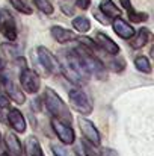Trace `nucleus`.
<instances>
[{
	"label": "nucleus",
	"mask_w": 154,
	"mask_h": 156,
	"mask_svg": "<svg viewBox=\"0 0 154 156\" xmlns=\"http://www.w3.org/2000/svg\"><path fill=\"white\" fill-rule=\"evenodd\" d=\"M57 64H59V71L74 85L83 87L89 82L91 74L86 71L83 67L82 61L73 49H62L57 52Z\"/></svg>",
	"instance_id": "obj_1"
},
{
	"label": "nucleus",
	"mask_w": 154,
	"mask_h": 156,
	"mask_svg": "<svg viewBox=\"0 0 154 156\" xmlns=\"http://www.w3.org/2000/svg\"><path fill=\"white\" fill-rule=\"evenodd\" d=\"M50 124L53 132L56 133V136L59 138V141L62 144L70 146L76 141V133H74V129L71 127V123H67V121H62L57 118H51Z\"/></svg>",
	"instance_id": "obj_8"
},
{
	"label": "nucleus",
	"mask_w": 154,
	"mask_h": 156,
	"mask_svg": "<svg viewBox=\"0 0 154 156\" xmlns=\"http://www.w3.org/2000/svg\"><path fill=\"white\" fill-rule=\"evenodd\" d=\"M150 37H151L150 29H148V27H141L138 32H135V34L132 35L128 46H130L132 49H135V50H139V49H142V47H145V46L148 44Z\"/></svg>",
	"instance_id": "obj_16"
},
{
	"label": "nucleus",
	"mask_w": 154,
	"mask_h": 156,
	"mask_svg": "<svg viewBox=\"0 0 154 156\" xmlns=\"http://www.w3.org/2000/svg\"><path fill=\"white\" fill-rule=\"evenodd\" d=\"M0 88H2L3 93L9 97V100H14L17 105H23L26 102L24 93H23L21 88L12 80V77L5 73V70L0 73Z\"/></svg>",
	"instance_id": "obj_6"
},
{
	"label": "nucleus",
	"mask_w": 154,
	"mask_h": 156,
	"mask_svg": "<svg viewBox=\"0 0 154 156\" xmlns=\"http://www.w3.org/2000/svg\"><path fill=\"white\" fill-rule=\"evenodd\" d=\"M3 70H5V68H3V62H2V59H0V73H2Z\"/></svg>",
	"instance_id": "obj_29"
},
{
	"label": "nucleus",
	"mask_w": 154,
	"mask_h": 156,
	"mask_svg": "<svg viewBox=\"0 0 154 156\" xmlns=\"http://www.w3.org/2000/svg\"><path fill=\"white\" fill-rule=\"evenodd\" d=\"M24 153L26 156H46L44 152H43V147L38 141L36 136H29L24 143Z\"/></svg>",
	"instance_id": "obj_17"
},
{
	"label": "nucleus",
	"mask_w": 154,
	"mask_h": 156,
	"mask_svg": "<svg viewBox=\"0 0 154 156\" xmlns=\"http://www.w3.org/2000/svg\"><path fill=\"white\" fill-rule=\"evenodd\" d=\"M112 27H113V32L122 40H130L132 35L135 34L133 26L130 23H127L125 20H122L119 15L112 18Z\"/></svg>",
	"instance_id": "obj_13"
},
{
	"label": "nucleus",
	"mask_w": 154,
	"mask_h": 156,
	"mask_svg": "<svg viewBox=\"0 0 154 156\" xmlns=\"http://www.w3.org/2000/svg\"><path fill=\"white\" fill-rule=\"evenodd\" d=\"M98 11L101 12L107 20H112V18H115V17H118L121 14L119 8L112 0H101L100 2V6H98Z\"/></svg>",
	"instance_id": "obj_18"
},
{
	"label": "nucleus",
	"mask_w": 154,
	"mask_h": 156,
	"mask_svg": "<svg viewBox=\"0 0 154 156\" xmlns=\"http://www.w3.org/2000/svg\"><path fill=\"white\" fill-rule=\"evenodd\" d=\"M33 5H35L43 14H46V15H51L53 11H54V8H53L50 0H33Z\"/></svg>",
	"instance_id": "obj_24"
},
{
	"label": "nucleus",
	"mask_w": 154,
	"mask_h": 156,
	"mask_svg": "<svg viewBox=\"0 0 154 156\" xmlns=\"http://www.w3.org/2000/svg\"><path fill=\"white\" fill-rule=\"evenodd\" d=\"M35 59H36V64L43 68V73H44L46 76L60 73V71H59V64H57L56 56H54L47 47L38 46V47L35 49Z\"/></svg>",
	"instance_id": "obj_5"
},
{
	"label": "nucleus",
	"mask_w": 154,
	"mask_h": 156,
	"mask_svg": "<svg viewBox=\"0 0 154 156\" xmlns=\"http://www.w3.org/2000/svg\"><path fill=\"white\" fill-rule=\"evenodd\" d=\"M18 80H20L21 88L27 94H36L41 90V77H39V74L35 70L27 68L26 65L20 70Z\"/></svg>",
	"instance_id": "obj_7"
},
{
	"label": "nucleus",
	"mask_w": 154,
	"mask_h": 156,
	"mask_svg": "<svg viewBox=\"0 0 154 156\" xmlns=\"http://www.w3.org/2000/svg\"><path fill=\"white\" fill-rule=\"evenodd\" d=\"M9 2H11L12 8H15L18 12H21L24 15H30L33 12V8L29 5L27 0H9Z\"/></svg>",
	"instance_id": "obj_22"
},
{
	"label": "nucleus",
	"mask_w": 154,
	"mask_h": 156,
	"mask_svg": "<svg viewBox=\"0 0 154 156\" xmlns=\"http://www.w3.org/2000/svg\"><path fill=\"white\" fill-rule=\"evenodd\" d=\"M73 27H74L77 32H80V34H86V32L91 30V21H89L88 17L80 15V17H76V18L73 20Z\"/></svg>",
	"instance_id": "obj_20"
},
{
	"label": "nucleus",
	"mask_w": 154,
	"mask_h": 156,
	"mask_svg": "<svg viewBox=\"0 0 154 156\" xmlns=\"http://www.w3.org/2000/svg\"><path fill=\"white\" fill-rule=\"evenodd\" d=\"M76 6L82 11H86L91 6V0H76Z\"/></svg>",
	"instance_id": "obj_27"
},
{
	"label": "nucleus",
	"mask_w": 154,
	"mask_h": 156,
	"mask_svg": "<svg viewBox=\"0 0 154 156\" xmlns=\"http://www.w3.org/2000/svg\"><path fill=\"white\" fill-rule=\"evenodd\" d=\"M127 14H128V18H130L132 23H142V21H147L148 20V14L147 12H138L133 8H130L127 11Z\"/></svg>",
	"instance_id": "obj_25"
},
{
	"label": "nucleus",
	"mask_w": 154,
	"mask_h": 156,
	"mask_svg": "<svg viewBox=\"0 0 154 156\" xmlns=\"http://www.w3.org/2000/svg\"><path fill=\"white\" fill-rule=\"evenodd\" d=\"M94 43L97 44V47H98L101 52L107 53V55H110V56L119 55V52H121L119 46H118L109 35H106V34H103V32H95V35H94Z\"/></svg>",
	"instance_id": "obj_11"
},
{
	"label": "nucleus",
	"mask_w": 154,
	"mask_h": 156,
	"mask_svg": "<svg viewBox=\"0 0 154 156\" xmlns=\"http://www.w3.org/2000/svg\"><path fill=\"white\" fill-rule=\"evenodd\" d=\"M77 123H79L80 132H82V135L85 136L86 141H89V143L94 144V146H100V144H101V135H100L97 126H95L91 120H88V118H85V117H79Z\"/></svg>",
	"instance_id": "obj_10"
},
{
	"label": "nucleus",
	"mask_w": 154,
	"mask_h": 156,
	"mask_svg": "<svg viewBox=\"0 0 154 156\" xmlns=\"http://www.w3.org/2000/svg\"><path fill=\"white\" fill-rule=\"evenodd\" d=\"M73 50L76 52V55L79 56V59L82 61L83 67L86 68V71L97 77L98 80H104L107 77V71H106V65L101 62V59L95 55V52L89 50L88 47L79 44L77 47H73Z\"/></svg>",
	"instance_id": "obj_3"
},
{
	"label": "nucleus",
	"mask_w": 154,
	"mask_h": 156,
	"mask_svg": "<svg viewBox=\"0 0 154 156\" xmlns=\"http://www.w3.org/2000/svg\"><path fill=\"white\" fill-rule=\"evenodd\" d=\"M43 102L53 118H57V120H62L67 123H73V115H71L68 105L60 99V96L56 91H53L51 88H46L43 93Z\"/></svg>",
	"instance_id": "obj_2"
},
{
	"label": "nucleus",
	"mask_w": 154,
	"mask_h": 156,
	"mask_svg": "<svg viewBox=\"0 0 154 156\" xmlns=\"http://www.w3.org/2000/svg\"><path fill=\"white\" fill-rule=\"evenodd\" d=\"M50 35H51V38L56 43H59V44H68V43H71V41L76 40V34L71 32L70 29L63 27V26H51Z\"/></svg>",
	"instance_id": "obj_15"
},
{
	"label": "nucleus",
	"mask_w": 154,
	"mask_h": 156,
	"mask_svg": "<svg viewBox=\"0 0 154 156\" xmlns=\"http://www.w3.org/2000/svg\"><path fill=\"white\" fill-rule=\"evenodd\" d=\"M68 100L71 108L79 112L80 115H89L94 111V103L91 100V97L88 96V93H85L82 90V87L74 85L73 88L68 90Z\"/></svg>",
	"instance_id": "obj_4"
},
{
	"label": "nucleus",
	"mask_w": 154,
	"mask_h": 156,
	"mask_svg": "<svg viewBox=\"0 0 154 156\" xmlns=\"http://www.w3.org/2000/svg\"><path fill=\"white\" fill-rule=\"evenodd\" d=\"M3 147H5L6 153L9 156H21L23 155L21 143H20L18 136H17L15 133H12V132H6V133H5Z\"/></svg>",
	"instance_id": "obj_14"
},
{
	"label": "nucleus",
	"mask_w": 154,
	"mask_h": 156,
	"mask_svg": "<svg viewBox=\"0 0 154 156\" xmlns=\"http://www.w3.org/2000/svg\"><path fill=\"white\" fill-rule=\"evenodd\" d=\"M0 32L8 41H15L18 37L17 32V23L12 14L6 9H0Z\"/></svg>",
	"instance_id": "obj_9"
},
{
	"label": "nucleus",
	"mask_w": 154,
	"mask_h": 156,
	"mask_svg": "<svg viewBox=\"0 0 154 156\" xmlns=\"http://www.w3.org/2000/svg\"><path fill=\"white\" fill-rule=\"evenodd\" d=\"M119 3H121V6H122L125 11H128L130 8H133V5H132L130 0H119Z\"/></svg>",
	"instance_id": "obj_28"
},
{
	"label": "nucleus",
	"mask_w": 154,
	"mask_h": 156,
	"mask_svg": "<svg viewBox=\"0 0 154 156\" xmlns=\"http://www.w3.org/2000/svg\"><path fill=\"white\" fill-rule=\"evenodd\" d=\"M2 52L5 53V56H6L9 61H12V62H21V61H23V58H21V55H20V49H18L15 44H12V41L3 43V44H2Z\"/></svg>",
	"instance_id": "obj_19"
},
{
	"label": "nucleus",
	"mask_w": 154,
	"mask_h": 156,
	"mask_svg": "<svg viewBox=\"0 0 154 156\" xmlns=\"http://www.w3.org/2000/svg\"><path fill=\"white\" fill-rule=\"evenodd\" d=\"M135 67L141 73H145V74L151 73V62H150V59L145 55H138L135 58Z\"/></svg>",
	"instance_id": "obj_21"
},
{
	"label": "nucleus",
	"mask_w": 154,
	"mask_h": 156,
	"mask_svg": "<svg viewBox=\"0 0 154 156\" xmlns=\"http://www.w3.org/2000/svg\"><path fill=\"white\" fill-rule=\"evenodd\" d=\"M6 117H8V124L11 126V129H14L17 133H24L26 132L27 123H26V118H24V115L21 114L20 109L11 108L8 111Z\"/></svg>",
	"instance_id": "obj_12"
},
{
	"label": "nucleus",
	"mask_w": 154,
	"mask_h": 156,
	"mask_svg": "<svg viewBox=\"0 0 154 156\" xmlns=\"http://www.w3.org/2000/svg\"><path fill=\"white\" fill-rule=\"evenodd\" d=\"M50 149L53 152V156H70L68 150L63 146H60V144H51Z\"/></svg>",
	"instance_id": "obj_26"
},
{
	"label": "nucleus",
	"mask_w": 154,
	"mask_h": 156,
	"mask_svg": "<svg viewBox=\"0 0 154 156\" xmlns=\"http://www.w3.org/2000/svg\"><path fill=\"white\" fill-rule=\"evenodd\" d=\"M21 156H23V155H21Z\"/></svg>",
	"instance_id": "obj_30"
},
{
	"label": "nucleus",
	"mask_w": 154,
	"mask_h": 156,
	"mask_svg": "<svg viewBox=\"0 0 154 156\" xmlns=\"http://www.w3.org/2000/svg\"><path fill=\"white\" fill-rule=\"evenodd\" d=\"M107 67L110 68V70H113L115 73H122L124 71V68H125V61L121 58V56H113V59H110L109 61V64H107Z\"/></svg>",
	"instance_id": "obj_23"
}]
</instances>
